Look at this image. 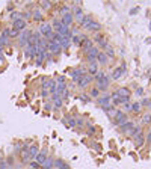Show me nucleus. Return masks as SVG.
<instances>
[{
	"instance_id": "nucleus-1",
	"label": "nucleus",
	"mask_w": 151,
	"mask_h": 169,
	"mask_svg": "<svg viewBox=\"0 0 151 169\" xmlns=\"http://www.w3.org/2000/svg\"><path fill=\"white\" fill-rule=\"evenodd\" d=\"M94 80H95L97 88H98L100 92H106V91H107L109 86H110V82H112L110 74L106 73V71H103V69H100L98 73L94 76Z\"/></svg>"
},
{
	"instance_id": "nucleus-2",
	"label": "nucleus",
	"mask_w": 151,
	"mask_h": 169,
	"mask_svg": "<svg viewBox=\"0 0 151 169\" xmlns=\"http://www.w3.org/2000/svg\"><path fill=\"white\" fill-rule=\"evenodd\" d=\"M51 26H53V30H55L56 33H59L60 36H73V33H71V29L68 27V26H65L60 20L56 18L55 21L51 23Z\"/></svg>"
},
{
	"instance_id": "nucleus-3",
	"label": "nucleus",
	"mask_w": 151,
	"mask_h": 169,
	"mask_svg": "<svg viewBox=\"0 0 151 169\" xmlns=\"http://www.w3.org/2000/svg\"><path fill=\"white\" fill-rule=\"evenodd\" d=\"M71 14H73L74 20L79 21V24H80V21L83 20V17H85V11L82 9V3L80 2H77V3H74L73 6H71Z\"/></svg>"
},
{
	"instance_id": "nucleus-4",
	"label": "nucleus",
	"mask_w": 151,
	"mask_h": 169,
	"mask_svg": "<svg viewBox=\"0 0 151 169\" xmlns=\"http://www.w3.org/2000/svg\"><path fill=\"white\" fill-rule=\"evenodd\" d=\"M38 32L41 33V36H42V38H46L47 41L51 38V35L55 33V30H53V26H51V23H41L39 29H38Z\"/></svg>"
},
{
	"instance_id": "nucleus-5",
	"label": "nucleus",
	"mask_w": 151,
	"mask_h": 169,
	"mask_svg": "<svg viewBox=\"0 0 151 169\" xmlns=\"http://www.w3.org/2000/svg\"><path fill=\"white\" fill-rule=\"evenodd\" d=\"M101 53V50L97 47V46H94L91 50H88L86 53H85V59H86V62L88 64H92V62H97V58H98V55Z\"/></svg>"
},
{
	"instance_id": "nucleus-6",
	"label": "nucleus",
	"mask_w": 151,
	"mask_h": 169,
	"mask_svg": "<svg viewBox=\"0 0 151 169\" xmlns=\"http://www.w3.org/2000/svg\"><path fill=\"white\" fill-rule=\"evenodd\" d=\"M92 41H94V44L97 47H98L100 50L103 48H106L109 46V42H107V38H106V35H103V33H95L94 35V38H92Z\"/></svg>"
},
{
	"instance_id": "nucleus-7",
	"label": "nucleus",
	"mask_w": 151,
	"mask_h": 169,
	"mask_svg": "<svg viewBox=\"0 0 151 169\" xmlns=\"http://www.w3.org/2000/svg\"><path fill=\"white\" fill-rule=\"evenodd\" d=\"M85 74H86V68H83V67H77L74 69H71V73H70L71 80H73V83H76V85L79 83V80H80Z\"/></svg>"
},
{
	"instance_id": "nucleus-8",
	"label": "nucleus",
	"mask_w": 151,
	"mask_h": 169,
	"mask_svg": "<svg viewBox=\"0 0 151 169\" xmlns=\"http://www.w3.org/2000/svg\"><path fill=\"white\" fill-rule=\"evenodd\" d=\"M30 35H32V30H30V29H26V30L20 32V35H18V46H20L21 48H24V47L29 44Z\"/></svg>"
},
{
	"instance_id": "nucleus-9",
	"label": "nucleus",
	"mask_w": 151,
	"mask_h": 169,
	"mask_svg": "<svg viewBox=\"0 0 151 169\" xmlns=\"http://www.w3.org/2000/svg\"><path fill=\"white\" fill-rule=\"evenodd\" d=\"M38 51H39L38 46H26L24 50H23L26 59H35V58L38 56Z\"/></svg>"
},
{
	"instance_id": "nucleus-10",
	"label": "nucleus",
	"mask_w": 151,
	"mask_h": 169,
	"mask_svg": "<svg viewBox=\"0 0 151 169\" xmlns=\"http://www.w3.org/2000/svg\"><path fill=\"white\" fill-rule=\"evenodd\" d=\"M127 121H130L129 119V115L127 113H124L122 110H119V109H117V115H115V119H113V122L117 124L118 127H121V126H124Z\"/></svg>"
},
{
	"instance_id": "nucleus-11",
	"label": "nucleus",
	"mask_w": 151,
	"mask_h": 169,
	"mask_svg": "<svg viewBox=\"0 0 151 169\" xmlns=\"http://www.w3.org/2000/svg\"><path fill=\"white\" fill-rule=\"evenodd\" d=\"M47 50L48 53L55 58V56H59L60 55V51H62V47H60V44L58 42H53V41H47Z\"/></svg>"
},
{
	"instance_id": "nucleus-12",
	"label": "nucleus",
	"mask_w": 151,
	"mask_h": 169,
	"mask_svg": "<svg viewBox=\"0 0 151 169\" xmlns=\"http://www.w3.org/2000/svg\"><path fill=\"white\" fill-rule=\"evenodd\" d=\"M94 82V77L89 76V74H85L80 80H79V83H77V88H80V89H86V88H89V85Z\"/></svg>"
},
{
	"instance_id": "nucleus-13",
	"label": "nucleus",
	"mask_w": 151,
	"mask_h": 169,
	"mask_svg": "<svg viewBox=\"0 0 151 169\" xmlns=\"http://www.w3.org/2000/svg\"><path fill=\"white\" fill-rule=\"evenodd\" d=\"M124 73H126V64H121V67H118V68H115L112 73H110V79L112 80H119L122 76H124Z\"/></svg>"
},
{
	"instance_id": "nucleus-14",
	"label": "nucleus",
	"mask_w": 151,
	"mask_h": 169,
	"mask_svg": "<svg viewBox=\"0 0 151 169\" xmlns=\"http://www.w3.org/2000/svg\"><path fill=\"white\" fill-rule=\"evenodd\" d=\"M97 104H98L101 109H103V107H106V106H109V104H112L110 94H103V95H100L98 98H97Z\"/></svg>"
},
{
	"instance_id": "nucleus-15",
	"label": "nucleus",
	"mask_w": 151,
	"mask_h": 169,
	"mask_svg": "<svg viewBox=\"0 0 151 169\" xmlns=\"http://www.w3.org/2000/svg\"><path fill=\"white\" fill-rule=\"evenodd\" d=\"M12 29L17 30V32H23V30L27 29V23H26L23 18H21V20H17V21L12 23Z\"/></svg>"
},
{
	"instance_id": "nucleus-16",
	"label": "nucleus",
	"mask_w": 151,
	"mask_h": 169,
	"mask_svg": "<svg viewBox=\"0 0 151 169\" xmlns=\"http://www.w3.org/2000/svg\"><path fill=\"white\" fill-rule=\"evenodd\" d=\"M100 71V65H98V62H92V64H88V67H86V73L89 74V76H95L97 73Z\"/></svg>"
},
{
	"instance_id": "nucleus-17",
	"label": "nucleus",
	"mask_w": 151,
	"mask_h": 169,
	"mask_svg": "<svg viewBox=\"0 0 151 169\" xmlns=\"http://www.w3.org/2000/svg\"><path fill=\"white\" fill-rule=\"evenodd\" d=\"M47 157H48V153H47V149L44 148V149H41V151H39L38 156L35 157L33 160H35V162H37L38 165H42L44 162H46V158H47Z\"/></svg>"
},
{
	"instance_id": "nucleus-18",
	"label": "nucleus",
	"mask_w": 151,
	"mask_h": 169,
	"mask_svg": "<svg viewBox=\"0 0 151 169\" xmlns=\"http://www.w3.org/2000/svg\"><path fill=\"white\" fill-rule=\"evenodd\" d=\"M21 162L23 163H29L30 160H32V157H30V154H29V147L27 145H23V149H21Z\"/></svg>"
},
{
	"instance_id": "nucleus-19",
	"label": "nucleus",
	"mask_w": 151,
	"mask_h": 169,
	"mask_svg": "<svg viewBox=\"0 0 151 169\" xmlns=\"http://www.w3.org/2000/svg\"><path fill=\"white\" fill-rule=\"evenodd\" d=\"M94 46H95V44H94L92 38H89V36H85V38H83V41H82V46H80V47H82V48L85 50V53H86L88 50H91Z\"/></svg>"
},
{
	"instance_id": "nucleus-20",
	"label": "nucleus",
	"mask_w": 151,
	"mask_h": 169,
	"mask_svg": "<svg viewBox=\"0 0 151 169\" xmlns=\"http://www.w3.org/2000/svg\"><path fill=\"white\" fill-rule=\"evenodd\" d=\"M135 127H136V126H135V122H133V121H127L126 124H124V126L119 127V130L124 133V135H130L131 130L135 128Z\"/></svg>"
},
{
	"instance_id": "nucleus-21",
	"label": "nucleus",
	"mask_w": 151,
	"mask_h": 169,
	"mask_svg": "<svg viewBox=\"0 0 151 169\" xmlns=\"http://www.w3.org/2000/svg\"><path fill=\"white\" fill-rule=\"evenodd\" d=\"M92 21H94V18H92V15H91V14H86V15L83 17V20L80 21V29L86 30V29H88V26H89V24H91Z\"/></svg>"
},
{
	"instance_id": "nucleus-22",
	"label": "nucleus",
	"mask_w": 151,
	"mask_h": 169,
	"mask_svg": "<svg viewBox=\"0 0 151 169\" xmlns=\"http://www.w3.org/2000/svg\"><path fill=\"white\" fill-rule=\"evenodd\" d=\"M60 21L64 23L65 26H68V27H70V26L74 23V17H73V14H71V12H68V14H65V15L60 17Z\"/></svg>"
},
{
	"instance_id": "nucleus-23",
	"label": "nucleus",
	"mask_w": 151,
	"mask_h": 169,
	"mask_svg": "<svg viewBox=\"0 0 151 169\" xmlns=\"http://www.w3.org/2000/svg\"><path fill=\"white\" fill-rule=\"evenodd\" d=\"M32 20L33 21H38V23H44V14H42V11H39V9L32 11Z\"/></svg>"
},
{
	"instance_id": "nucleus-24",
	"label": "nucleus",
	"mask_w": 151,
	"mask_h": 169,
	"mask_svg": "<svg viewBox=\"0 0 151 169\" xmlns=\"http://www.w3.org/2000/svg\"><path fill=\"white\" fill-rule=\"evenodd\" d=\"M101 29V24L98 23V21H92L89 26H88V29H86V32H92V33H98V30Z\"/></svg>"
},
{
	"instance_id": "nucleus-25",
	"label": "nucleus",
	"mask_w": 151,
	"mask_h": 169,
	"mask_svg": "<svg viewBox=\"0 0 151 169\" xmlns=\"http://www.w3.org/2000/svg\"><path fill=\"white\" fill-rule=\"evenodd\" d=\"M41 168H42V169H55V158L48 156V157L46 158V162L41 165Z\"/></svg>"
},
{
	"instance_id": "nucleus-26",
	"label": "nucleus",
	"mask_w": 151,
	"mask_h": 169,
	"mask_svg": "<svg viewBox=\"0 0 151 169\" xmlns=\"http://www.w3.org/2000/svg\"><path fill=\"white\" fill-rule=\"evenodd\" d=\"M97 62H98V65H107L109 64V58H107V55H106V53L101 50V53L98 55V58H97Z\"/></svg>"
},
{
	"instance_id": "nucleus-27",
	"label": "nucleus",
	"mask_w": 151,
	"mask_h": 169,
	"mask_svg": "<svg viewBox=\"0 0 151 169\" xmlns=\"http://www.w3.org/2000/svg\"><path fill=\"white\" fill-rule=\"evenodd\" d=\"M59 44H60L62 50H68L71 47V36H62Z\"/></svg>"
},
{
	"instance_id": "nucleus-28",
	"label": "nucleus",
	"mask_w": 151,
	"mask_h": 169,
	"mask_svg": "<svg viewBox=\"0 0 151 169\" xmlns=\"http://www.w3.org/2000/svg\"><path fill=\"white\" fill-rule=\"evenodd\" d=\"M55 169H70V165L62 158H55Z\"/></svg>"
},
{
	"instance_id": "nucleus-29",
	"label": "nucleus",
	"mask_w": 151,
	"mask_h": 169,
	"mask_svg": "<svg viewBox=\"0 0 151 169\" xmlns=\"http://www.w3.org/2000/svg\"><path fill=\"white\" fill-rule=\"evenodd\" d=\"M86 36V35H73L71 36V44H74V46H82V41H83V38Z\"/></svg>"
},
{
	"instance_id": "nucleus-30",
	"label": "nucleus",
	"mask_w": 151,
	"mask_h": 169,
	"mask_svg": "<svg viewBox=\"0 0 151 169\" xmlns=\"http://www.w3.org/2000/svg\"><path fill=\"white\" fill-rule=\"evenodd\" d=\"M38 153H39V147H38V144H32V145H29V154H30L32 160L38 156Z\"/></svg>"
},
{
	"instance_id": "nucleus-31",
	"label": "nucleus",
	"mask_w": 151,
	"mask_h": 169,
	"mask_svg": "<svg viewBox=\"0 0 151 169\" xmlns=\"http://www.w3.org/2000/svg\"><path fill=\"white\" fill-rule=\"evenodd\" d=\"M144 140H145V135H144L142 131H140V133H138V135H136L135 137H133V142L136 144V147H142Z\"/></svg>"
},
{
	"instance_id": "nucleus-32",
	"label": "nucleus",
	"mask_w": 151,
	"mask_h": 169,
	"mask_svg": "<svg viewBox=\"0 0 151 169\" xmlns=\"http://www.w3.org/2000/svg\"><path fill=\"white\" fill-rule=\"evenodd\" d=\"M88 95H89L91 98H98V97L101 95V92L98 91V88H97V86H92V88H91V91H89V94H88Z\"/></svg>"
},
{
	"instance_id": "nucleus-33",
	"label": "nucleus",
	"mask_w": 151,
	"mask_h": 169,
	"mask_svg": "<svg viewBox=\"0 0 151 169\" xmlns=\"http://www.w3.org/2000/svg\"><path fill=\"white\" fill-rule=\"evenodd\" d=\"M62 122H67V126L68 127H76V118L74 116H68V118H64L62 119Z\"/></svg>"
},
{
	"instance_id": "nucleus-34",
	"label": "nucleus",
	"mask_w": 151,
	"mask_h": 169,
	"mask_svg": "<svg viewBox=\"0 0 151 169\" xmlns=\"http://www.w3.org/2000/svg\"><path fill=\"white\" fill-rule=\"evenodd\" d=\"M9 18L12 20V23H14V21H17V20H21V12H18V11H11Z\"/></svg>"
},
{
	"instance_id": "nucleus-35",
	"label": "nucleus",
	"mask_w": 151,
	"mask_h": 169,
	"mask_svg": "<svg viewBox=\"0 0 151 169\" xmlns=\"http://www.w3.org/2000/svg\"><path fill=\"white\" fill-rule=\"evenodd\" d=\"M103 51L106 53V55H107V58H109V59H113V58H115V50H113L110 46H107V47H106Z\"/></svg>"
},
{
	"instance_id": "nucleus-36",
	"label": "nucleus",
	"mask_w": 151,
	"mask_h": 169,
	"mask_svg": "<svg viewBox=\"0 0 151 169\" xmlns=\"http://www.w3.org/2000/svg\"><path fill=\"white\" fill-rule=\"evenodd\" d=\"M118 92H119V95H121V97H130V95H131V92H130L129 88H119Z\"/></svg>"
},
{
	"instance_id": "nucleus-37",
	"label": "nucleus",
	"mask_w": 151,
	"mask_h": 169,
	"mask_svg": "<svg viewBox=\"0 0 151 169\" xmlns=\"http://www.w3.org/2000/svg\"><path fill=\"white\" fill-rule=\"evenodd\" d=\"M79 100H80L82 103H85V104H88V103H91V97L88 94H80L79 95Z\"/></svg>"
},
{
	"instance_id": "nucleus-38",
	"label": "nucleus",
	"mask_w": 151,
	"mask_h": 169,
	"mask_svg": "<svg viewBox=\"0 0 151 169\" xmlns=\"http://www.w3.org/2000/svg\"><path fill=\"white\" fill-rule=\"evenodd\" d=\"M68 12H71V8H70V6L64 5L62 8H59V14H60V17H62V15H65V14H68Z\"/></svg>"
},
{
	"instance_id": "nucleus-39",
	"label": "nucleus",
	"mask_w": 151,
	"mask_h": 169,
	"mask_svg": "<svg viewBox=\"0 0 151 169\" xmlns=\"http://www.w3.org/2000/svg\"><path fill=\"white\" fill-rule=\"evenodd\" d=\"M140 103H131V112L133 113H139L140 112Z\"/></svg>"
},
{
	"instance_id": "nucleus-40",
	"label": "nucleus",
	"mask_w": 151,
	"mask_h": 169,
	"mask_svg": "<svg viewBox=\"0 0 151 169\" xmlns=\"http://www.w3.org/2000/svg\"><path fill=\"white\" fill-rule=\"evenodd\" d=\"M85 127L88 128V135H91V136H92L94 133H95V127L92 126L91 122H88V121H86V126H85Z\"/></svg>"
},
{
	"instance_id": "nucleus-41",
	"label": "nucleus",
	"mask_w": 151,
	"mask_h": 169,
	"mask_svg": "<svg viewBox=\"0 0 151 169\" xmlns=\"http://www.w3.org/2000/svg\"><path fill=\"white\" fill-rule=\"evenodd\" d=\"M86 126V121H85V118H76V127H85Z\"/></svg>"
},
{
	"instance_id": "nucleus-42",
	"label": "nucleus",
	"mask_w": 151,
	"mask_h": 169,
	"mask_svg": "<svg viewBox=\"0 0 151 169\" xmlns=\"http://www.w3.org/2000/svg\"><path fill=\"white\" fill-rule=\"evenodd\" d=\"M62 104H64V100H62V98H58V100L53 101V107H55V109H60Z\"/></svg>"
},
{
	"instance_id": "nucleus-43",
	"label": "nucleus",
	"mask_w": 151,
	"mask_h": 169,
	"mask_svg": "<svg viewBox=\"0 0 151 169\" xmlns=\"http://www.w3.org/2000/svg\"><path fill=\"white\" fill-rule=\"evenodd\" d=\"M21 18L26 21V20H29V18H32V12L30 11H24V12H21Z\"/></svg>"
},
{
	"instance_id": "nucleus-44",
	"label": "nucleus",
	"mask_w": 151,
	"mask_h": 169,
	"mask_svg": "<svg viewBox=\"0 0 151 169\" xmlns=\"http://www.w3.org/2000/svg\"><path fill=\"white\" fill-rule=\"evenodd\" d=\"M142 122L144 124H151V113H147L142 116Z\"/></svg>"
},
{
	"instance_id": "nucleus-45",
	"label": "nucleus",
	"mask_w": 151,
	"mask_h": 169,
	"mask_svg": "<svg viewBox=\"0 0 151 169\" xmlns=\"http://www.w3.org/2000/svg\"><path fill=\"white\" fill-rule=\"evenodd\" d=\"M41 8H42V9H50V8H51V3L44 0V2H41Z\"/></svg>"
},
{
	"instance_id": "nucleus-46",
	"label": "nucleus",
	"mask_w": 151,
	"mask_h": 169,
	"mask_svg": "<svg viewBox=\"0 0 151 169\" xmlns=\"http://www.w3.org/2000/svg\"><path fill=\"white\" fill-rule=\"evenodd\" d=\"M29 163H30V169H38V168H41V165H38L35 160H30Z\"/></svg>"
},
{
	"instance_id": "nucleus-47",
	"label": "nucleus",
	"mask_w": 151,
	"mask_h": 169,
	"mask_svg": "<svg viewBox=\"0 0 151 169\" xmlns=\"http://www.w3.org/2000/svg\"><path fill=\"white\" fill-rule=\"evenodd\" d=\"M122 107H124V110H122L124 113H127V112H131V104H130V103H127V104H124Z\"/></svg>"
},
{
	"instance_id": "nucleus-48",
	"label": "nucleus",
	"mask_w": 151,
	"mask_h": 169,
	"mask_svg": "<svg viewBox=\"0 0 151 169\" xmlns=\"http://www.w3.org/2000/svg\"><path fill=\"white\" fill-rule=\"evenodd\" d=\"M150 98H142L140 100V106H145V107H148V104H150Z\"/></svg>"
},
{
	"instance_id": "nucleus-49",
	"label": "nucleus",
	"mask_w": 151,
	"mask_h": 169,
	"mask_svg": "<svg viewBox=\"0 0 151 169\" xmlns=\"http://www.w3.org/2000/svg\"><path fill=\"white\" fill-rule=\"evenodd\" d=\"M0 169H11V166H9V165H8V163L5 162V160H3V162H2V163H0Z\"/></svg>"
},
{
	"instance_id": "nucleus-50",
	"label": "nucleus",
	"mask_w": 151,
	"mask_h": 169,
	"mask_svg": "<svg viewBox=\"0 0 151 169\" xmlns=\"http://www.w3.org/2000/svg\"><path fill=\"white\" fill-rule=\"evenodd\" d=\"M67 82V79L64 77V76H62V77H58L56 79V83H65Z\"/></svg>"
},
{
	"instance_id": "nucleus-51",
	"label": "nucleus",
	"mask_w": 151,
	"mask_h": 169,
	"mask_svg": "<svg viewBox=\"0 0 151 169\" xmlns=\"http://www.w3.org/2000/svg\"><path fill=\"white\" fill-rule=\"evenodd\" d=\"M6 163L9 165V166H14V157H8V160H6Z\"/></svg>"
},
{
	"instance_id": "nucleus-52",
	"label": "nucleus",
	"mask_w": 151,
	"mask_h": 169,
	"mask_svg": "<svg viewBox=\"0 0 151 169\" xmlns=\"http://www.w3.org/2000/svg\"><path fill=\"white\" fill-rule=\"evenodd\" d=\"M0 62H3V47L0 46Z\"/></svg>"
},
{
	"instance_id": "nucleus-53",
	"label": "nucleus",
	"mask_w": 151,
	"mask_h": 169,
	"mask_svg": "<svg viewBox=\"0 0 151 169\" xmlns=\"http://www.w3.org/2000/svg\"><path fill=\"white\" fill-rule=\"evenodd\" d=\"M144 94V89H142V88H138L136 89V95H142Z\"/></svg>"
},
{
	"instance_id": "nucleus-54",
	"label": "nucleus",
	"mask_w": 151,
	"mask_h": 169,
	"mask_svg": "<svg viewBox=\"0 0 151 169\" xmlns=\"http://www.w3.org/2000/svg\"><path fill=\"white\" fill-rule=\"evenodd\" d=\"M51 107H53L51 104H46V110H47V112H50V110H51Z\"/></svg>"
},
{
	"instance_id": "nucleus-55",
	"label": "nucleus",
	"mask_w": 151,
	"mask_h": 169,
	"mask_svg": "<svg viewBox=\"0 0 151 169\" xmlns=\"http://www.w3.org/2000/svg\"><path fill=\"white\" fill-rule=\"evenodd\" d=\"M147 140H148L150 144H151V130H150V133H148V135H147Z\"/></svg>"
},
{
	"instance_id": "nucleus-56",
	"label": "nucleus",
	"mask_w": 151,
	"mask_h": 169,
	"mask_svg": "<svg viewBox=\"0 0 151 169\" xmlns=\"http://www.w3.org/2000/svg\"><path fill=\"white\" fill-rule=\"evenodd\" d=\"M148 109H151V101H150V104H148Z\"/></svg>"
},
{
	"instance_id": "nucleus-57",
	"label": "nucleus",
	"mask_w": 151,
	"mask_h": 169,
	"mask_svg": "<svg viewBox=\"0 0 151 169\" xmlns=\"http://www.w3.org/2000/svg\"><path fill=\"white\" fill-rule=\"evenodd\" d=\"M150 29H151V24H150Z\"/></svg>"
}]
</instances>
